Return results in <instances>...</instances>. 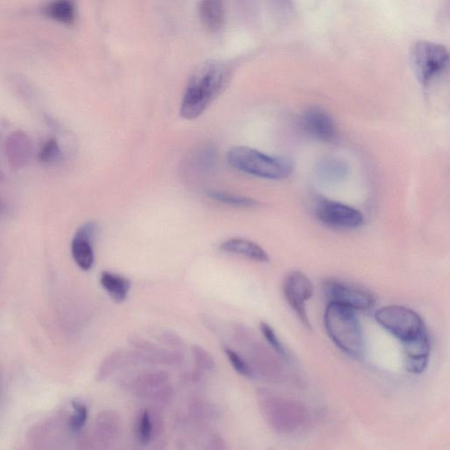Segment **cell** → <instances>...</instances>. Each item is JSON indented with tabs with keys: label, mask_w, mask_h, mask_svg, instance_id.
Segmentation results:
<instances>
[{
	"label": "cell",
	"mask_w": 450,
	"mask_h": 450,
	"mask_svg": "<svg viewBox=\"0 0 450 450\" xmlns=\"http://www.w3.org/2000/svg\"><path fill=\"white\" fill-rule=\"evenodd\" d=\"M229 79V71L219 64L201 67L191 78L185 90L179 114L186 120H194L220 95Z\"/></svg>",
	"instance_id": "obj_1"
},
{
	"label": "cell",
	"mask_w": 450,
	"mask_h": 450,
	"mask_svg": "<svg viewBox=\"0 0 450 450\" xmlns=\"http://www.w3.org/2000/svg\"><path fill=\"white\" fill-rule=\"evenodd\" d=\"M327 333L341 351L354 358L365 353V337L355 311L329 302L324 315Z\"/></svg>",
	"instance_id": "obj_2"
},
{
	"label": "cell",
	"mask_w": 450,
	"mask_h": 450,
	"mask_svg": "<svg viewBox=\"0 0 450 450\" xmlns=\"http://www.w3.org/2000/svg\"><path fill=\"white\" fill-rule=\"evenodd\" d=\"M227 160L235 170L266 179H286L294 170L292 162L287 158L270 156L247 146L234 147Z\"/></svg>",
	"instance_id": "obj_3"
},
{
	"label": "cell",
	"mask_w": 450,
	"mask_h": 450,
	"mask_svg": "<svg viewBox=\"0 0 450 450\" xmlns=\"http://www.w3.org/2000/svg\"><path fill=\"white\" fill-rule=\"evenodd\" d=\"M259 405L266 423L280 433H291L307 420V410L300 403L279 397L265 389L257 392Z\"/></svg>",
	"instance_id": "obj_4"
},
{
	"label": "cell",
	"mask_w": 450,
	"mask_h": 450,
	"mask_svg": "<svg viewBox=\"0 0 450 450\" xmlns=\"http://www.w3.org/2000/svg\"><path fill=\"white\" fill-rule=\"evenodd\" d=\"M375 319L403 345L428 336L426 325L421 316L404 306H385L376 312Z\"/></svg>",
	"instance_id": "obj_5"
},
{
	"label": "cell",
	"mask_w": 450,
	"mask_h": 450,
	"mask_svg": "<svg viewBox=\"0 0 450 450\" xmlns=\"http://www.w3.org/2000/svg\"><path fill=\"white\" fill-rule=\"evenodd\" d=\"M124 386L136 397L155 405L167 406L174 398V390L170 376L161 369L139 372L124 380Z\"/></svg>",
	"instance_id": "obj_6"
},
{
	"label": "cell",
	"mask_w": 450,
	"mask_h": 450,
	"mask_svg": "<svg viewBox=\"0 0 450 450\" xmlns=\"http://www.w3.org/2000/svg\"><path fill=\"white\" fill-rule=\"evenodd\" d=\"M410 60L417 78L421 84L427 85L447 70L449 55L447 48L444 45L420 41L413 45Z\"/></svg>",
	"instance_id": "obj_7"
},
{
	"label": "cell",
	"mask_w": 450,
	"mask_h": 450,
	"mask_svg": "<svg viewBox=\"0 0 450 450\" xmlns=\"http://www.w3.org/2000/svg\"><path fill=\"white\" fill-rule=\"evenodd\" d=\"M322 290L329 302L354 311H367L376 304V297L372 292L340 280L330 278L324 280Z\"/></svg>",
	"instance_id": "obj_8"
},
{
	"label": "cell",
	"mask_w": 450,
	"mask_h": 450,
	"mask_svg": "<svg viewBox=\"0 0 450 450\" xmlns=\"http://www.w3.org/2000/svg\"><path fill=\"white\" fill-rule=\"evenodd\" d=\"M314 212L316 218L324 225L336 229H356L365 222L361 211L334 201H319L315 205Z\"/></svg>",
	"instance_id": "obj_9"
},
{
	"label": "cell",
	"mask_w": 450,
	"mask_h": 450,
	"mask_svg": "<svg viewBox=\"0 0 450 450\" xmlns=\"http://www.w3.org/2000/svg\"><path fill=\"white\" fill-rule=\"evenodd\" d=\"M283 292L288 304L297 313L301 322L308 329L312 330L305 307V302L311 300L314 293V286L312 280L302 272H291L284 280Z\"/></svg>",
	"instance_id": "obj_10"
},
{
	"label": "cell",
	"mask_w": 450,
	"mask_h": 450,
	"mask_svg": "<svg viewBox=\"0 0 450 450\" xmlns=\"http://www.w3.org/2000/svg\"><path fill=\"white\" fill-rule=\"evenodd\" d=\"M300 124L308 135L323 142H333L337 138L336 122L326 110L311 107L302 113Z\"/></svg>",
	"instance_id": "obj_11"
},
{
	"label": "cell",
	"mask_w": 450,
	"mask_h": 450,
	"mask_svg": "<svg viewBox=\"0 0 450 450\" xmlns=\"http://www.w3.org/2000/svg\"><path fill=\"white\" fill-rule=\"evenodd\" d=\"M95 223L89 222L83 225L76 232L71 241V255L79 268L88 271L95 263V251L93 242L97 232Z\"/></svg>",
	"instance_id": "obj_12"
},
{
	"label": "cell",
	"mask_w": 450,
	"mask_h": 450,
	"mask_svg": "<svg viewBox=\"0 0 450 450\" xmlns=\"http://www.w3.org/2000/svg\"><path fill=\"white\" fill-rule=\"evenodd\" d=\"M133 347L145 355L149 366H178L183 362V355L179 350H168L141 337H131L129 340Z\"/></svg>",
	"instance_id": "obj_13"
},
{
	"label": "cell",
	"mask_w": 450,
	"mask_h": 450,
	"mask_svg": "<svg viewBox=\"0 0 450 450\" xmlns=\"http://www.w3.org/2000/svg\"><path fill=\"white\" fill-rule=\"evenodd\" d=\"M148 366L146 359L141 351H117L107 356L100 366L99 379L106 380L114 375L119 370L131 367Z\"/></svg>",
	"instance_id": "obj_14"
},
{
	"label": "cell",
	"mask_w": 450,
	"mask_h": 450,
	"mask_svg": "<svg viewBox=\"0 0 450 450\" xmlns=\"http://www.w3.org/2000/svg\"><path fill=\"white\" fill-rule=\"evenodd\" d=\"M32 153L33 146L26 133L18 131L12 133L6 139V158L11 167L14 169L26 167L30 160Z\"/></svg>",
	"instance_id": "obj_15"
},
{
	"label": "cell",
	"mask_w": 450,
	"mask_h": 450,
	"mask_svg": "<svg viewBox=\"0 0 450 450\" xmlns=\"http://www.w3.org/2000/svg\"><path fill=\"white\" fill-rule=\"evenodd\" d=\"M164 422L161 416L148 409L142 410L136 421V437L140 444L149 445L164 433Z\"/></svg>",
	"instance_id": "obj_16"
},
{
	"label": "cell",
	"mask_w": 450,
	"mask_h": 450,
	"mask_svg": "<svg viewBox=\"0 0 450 450\" xmlns=\"http://www.w3.org/2000/svg\"><path fill=\"white\" fill-rule=\"evenodd\" d=\"M405 354V367L408 372L421 374L427 369L430 356V336L403 345Z\"/></svg>",
	"instance_id": "obj_17"
},
{
	"label": "cell",
	"mask_w": 450,
	"mask_h": 450,
	"mask_svg": "<svg viewBox=\"0 0 450 450\" xmlns=\"http://www.w3.org/2000/svg\"><path fill=\"white\" fill-rule=\"evenodd\" d=\"M220 250L224 253L239 255L249 260L258 262H268L269 256L266 251L253 241L240 237H234L220 244Z\"/></svg>",
	"instance_id": "obj_18"
},
{
	"label": "cell",
	"mask_w": 450,
	"mask_h": 450,
	"mask_svg": "<svg viewBox=\"0 0 450 450\" xmlns=\"http://www.w3.org/2000/svg\"><path fill=\"white\" fill-rule=\"evenodd\" d=\"M201 20L211 31L220 30L225 23V5L223 0H201Z\"/></svg>",
	"instance_id": "obj_19"
},
{
	"label": "cell",
	"mask_w": 450,
	"mask_h": 450,
	"mask_svg": "<svg viewBox=\"0 0 450 450\" xmlns=\"http://www.w3.org/2000/svg\"><path fill=\"white\" fill-rule=\"evenodd\" d=\"M100 283L109 297L118 304L124 302L131 291V280L118 273L104 271L100 275Z\"/></svg>",
	"instance_id": "obj_20"
},
{
	"label": "cell",
	"mask_w": 450,
	"mask_h": 450,
	"mask_svg": "<svg viewBox=\"0 0 450 450\" xmlns=\"http://www.w3.org/2000/svg\"><path fill=\"white\" fill-rule=\"evenodd\" d=\"M316 172L321 181L327 183L343 182L348 174V165L338 158H326L319 162Z\"/></svg>",
	"instance_id": "obj_21"
},
{
	"label": "cell",
	"mask_w": 450,
	"mask_h": 450,
	"mask_svg": "<svg viewBox=\"0 0 450 450\" xmlns=\"http://www.w3.org/2000/svg\"><path fill=\"white\" fill-rule=\"evenodd\" d=\"M97 427L100 437L105 442H114L120 435L122 430V420L117 412H102L97 420Z\"/></svg>",
	"instance_id": "obj_22"
},
{
	"label": "cell",
	"mask_w": 450,
	"mask_h": 450,
	"mask_svg": "<svg viewBox=\"0 0 450 450\" xmlns=\"http://www.w3.org/2000/svg\"><path fill=\"white\" fill-rule=\"evenodd\" d=\"M45 13L50 19L62 24L70 25L76 19V8L73 0H54L45 7Z\"/></svg>",
	"instance_id": "obj_23"
},
{
	"label": "cell",
	"mask_w": 450,
	"mask_h": 450,
	"mask_svg": "<svg viewBox=\"0 0 450 450\" xmlns=\"http://www.w3.org/2000/svg\"><path fill=\"white\" fill-rule=\"evenodd\" d=\"M207 194L212 200L228 205V206L251 208H256L260 205L259 201L251 199V198L224 192V191L211 190Z\"/></svg>",
	"instance_id": "obj_24"
},
{
	"label": "cell",
	"mask_w": 450,
	"mask_h": 450,
	"mask_svg": "<svg viewBox=\"0 0 450 450\" xmlns=\"http://www.w3.org/2000/svg\"><path fill=\"white\" fill-rule=\"evenodd\" d=\"M225 353L230 365H232L233 369H235L239 375L247 378H253L254 377L253 368H251L249 363H248L242 356L230 348H225Z\"/></svg>",
	"instance_id": "obj_25"
},
{
	"label": "cell",
	"mask_w": 450,
	"mask_h": 450,
	"mask_svg": "<svg viewBox=\"0 0 450 450\" xmlns=\"http://www.w3.org/2000/svg\"><path fill=\"white\" fill-rule=\"evenodd\" d=\"M192 355L194 363L200 372H212L215 368V362L212 355L206 349L200 345H194L192 348Z\"/></svg>",
	"instance_id": "obj_26"
},
{
	"label": "cell",
	"mask_w": 450,
	"mask_h": 450,
	"mask_svg": "<svg viewBox=\"0 0 450 450\" xmlns=\"http://www.w3.org/2000/svg\"><path fill=\"white\" fill-rule=\"evenodd\" d=\"M189 413L193 419L198 421L210 420L215 412L213 406L201 399H194L189 405Z\"/></svg>",
	"instance_id": "obj_27"
},
{
	"label": "cell",
	"mask_w": 450,
	"mask_h": 450,
	"mask_svg": "<svg viewBox=\"0 0 450 450\" xmlns=\"http://www.w3.org/2000/svg\"><path fill=\"white\" fill-rule=\"evenodd\" d=\"M261 332L262 336H264L265 340L268 342L270 347L273 348V350L278 354L280 357L287 358L288 354L284 348L283 345L280 343L279 338L277 337L275 331L268 324L262 322L260 325Z\"/></svg>",
	"instance_id": "obj_28"
},
{
	"label": "cell",
	"mask_w": 450,
	"mask_h": 450,
	"mask_svg": "<svg viewBox=\"0 0 450 450\" xmlns=\"http://www.w3.org/2000/svg\"><path fill=\"white\" fill-rule=\"evenodd\" d=\"M61 158V149L56 138H52L42 147L39 153L40 160L45 164H52Z\"/></svg>",
	"instance_id": "obj_29"
},
{
	"label": "cell",
	"mask_w": 450,
	"mask_h": 450,
	"mask_svg": "<svg viewBox=\"0 0 450 450\" xmlns=\"http://www.w3.org/2000/svg\"><path fill=\"white\" fill-rule=\"evenodd\" d=\"M73 408L74 413L70 421V428L74 433H77L84 427L86 420H88V411L86 406L78 401L73 402Z\"/></svg>",
	"instance_id": "obj_30"
},
{
	"label": "cell",
	"mask_w": 450,
	"mask_h": 450,
	"mask_svg": "<svg viewBox=\"0 0 450 450\" xmlns=\"http://www.w3.org/2000/svg\"><path fill=\"white\" fill-rule=\"evenodd\" d=\"M158 338V341L162 342V343L174 348V350L179 351L182 348H184V342H183L182 338L174 333L165 331V332L162 333Z\"/></svg>",
	"instance_id": "obj_31"
},
{
	"label": "cell",
	"mask_w": 450,
	"mask_h": 450,
	"mask_svg": "<svg viewBox=\"0 0 450 450\" xmlns=\"http://www.w3.org/2000/svg\"><path fill=\"white\" fill-rule=\"evenodd\" d=\"M208 449L211 450H225L226 449L225 442L219 435H213L210 442H208Z\"/></svg>",
	"instance_id": "obj_32"
},
{
	"label": "cell",
	"mask_w": 450,
	"mask_h": 450,
	"mask_svg": "<svg viewBox=\"0 0 450 450\" xmlns=\"http://www.w3.org/2000/svg\"><path fill=\"white\" fill-rule=\"evenodd\" d=\"M5 203H4L1 198H0V215H1L4 211H5Z\"/></svg>",
	"instance_id": "obj_33"
}]
</instances>
